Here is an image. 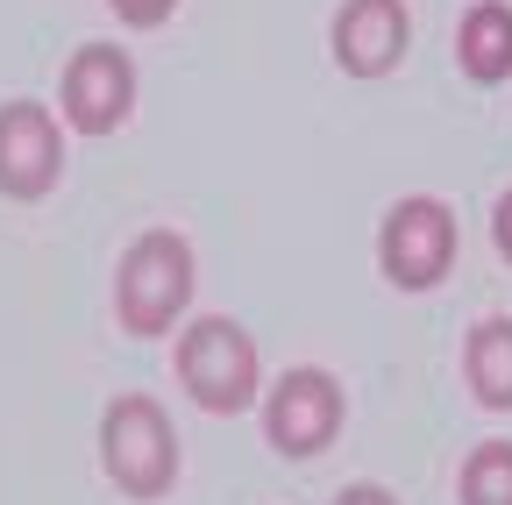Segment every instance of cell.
<instances>
[{
    "label": "cell",
    "instance_id": "4",
    "mask_svg": "<svg viewBox=\"0 0 512 505\" xmlns=\"http://www.w3.org/2000/svg\"><path fill=\"white\" fill-rule=\"evenodd\" d=\"M456 264V214L434 193H406L399 207H384L377 221V271L399 292H434Z\"/></svg>",
    "mask_w": 512,
    "mask_h": 505
},
{
    "label": "cell",
    "instance_id": "12",
    "mask_svg": "<svg viewBox=\"0 0 512 505\" xmlns=\"http://www.w3.org/2000/svg\"><path fill=\"white\" fill-rule=\"evenodd\" d=\"M107 8H114L121 22H136V29H157V22L178 8V0H107Z\"/></svg>",
    "mask_w": 512,
    "mask_h": 505
},
{
    "label": "cell",
    "instance_id": "3",
    "mask_svg": "<svg viewBox=\"0 0 512 505\" xmlns=\"http://www.w3.org/2000/svg\"><path fill=\"white\" fill-rule=\"evenodd\" d=\"M178 385L207 413H249L256 392H264V363H256L249 328L228 321V313H200L178 335Z\"/></svg>",
    "mask_w": 512,
    "mask_h": 505
},
{
    "label": "cell",
    "instance_id": "7",
    "mask_svg": "<svg viewBox=\"0 0 512 505\" xmlns=\"http://www.w3.org/2000/svg\"><path fill=\"white\" fill-rule=\"evenodd\" d=\"M64 171V129L43 100H8L0 107V193L8 200H43Z\"/></svg>",
    "mask_w": 512,
    "mask_h": 505
},
{
    "label": "cell",
    "instance_id": "8",
    "mask_svg": "<svg viewBox=\"0 0 512 505\" xmlns=\"http://www.w3.org/2000/svg\"><path fill=\"white\" fill-rule=\"evenodd\" d=\"M413 43L406 0H342L335 8V65L349 79H384Z\"/></svg>",
    "mask_w": 512,
    "mask_h": 505
},
{
    "label": "cell",
    "instance_id": "5",
    "mask_svg": "<svg viewBox=\"0 0 512 505\" xmlns=\"http://www.w3.org/2000/svg\"><path fill=\"white\" fill-rule=\"evenodd\" d=\"M342 413H349L342 385H335L320 363H299V370L278 377L271 399H264V441H271L278 456L306 463V456H320V449L342 434Z\"/></svg>",
    "mask_w": 512,
    "mask_h": 505
},
{
    "label": "cell",
    "instance_id": "1",
    "mask_svg": "<svg viewBox=\"0 0 512 505\" xmlns=\"http://www.w3.org/2000/svg\"><path fill=\"white\" fill-rule=\"evenodd\" d=\"M192 306V242L178 228H143L136 242L121 249V271H114V313L128 335H171L178 313Z\"/></svg>",
    "mask_w": 512,
    "mask_h": 505
},
{
    "label": "cell",
    "instance_id": "6",
    "mask_svg": "<svg viewBox=\"0 0 512 505\" xmlns=\"http://www.w3.org/2000/svg\"><path fill=\"white\" fill-rule=\"evenodd\" d=\"M57 93H64V121H72L79 136H107V129L128 121V107H136V65H128L121 43H79Z\"/></svg>",
    "mask_w": 512,
    "mask_h": 505
},
{
    "label": "cell",
    "instance_id": "9",
    "mask_svg": "<svg viewBox=\"0 0 512 505\" xmlns=\"http://www.w3.org/2000/svg\"><path fill=\"white\" fill-rule=\"evenodd\" d=\"M463 377H470V399L491 413H512V321L491 313V321L470 328L463 342Z\"/></svg>",
    "mask_w": 512,
    "mask_h": 505
},
{
    "label": "cell",
    "instance_id": "10",
    "mask_svg": "<svg viewBox=\"0 0 512 505\" xmlns=\"http://www.w3.org/2000/svg\"><path fill=\"white\" fill-rule=\"evenodd\" d=\"M456 57H463V72H470L477 86L512 79V8H505V0H477V8L463 15Z\"/></svg>",
    "mask_w": 512,
    "mask_h": 505
},
{
    "label": "cell",
    "instance_id": "2",
    "mask_svg": "<svg viewBox=\"0 0 512 505\" xmlns=\"http://www.w3.org/2000/svg\"><path fill=\"white\" fill-rule=\"evenodd\" d=\"M100 470L121 498H164L178 484V434H171V413L143 392H121L107 399L100 413Z\"/></svg>",
    "mask_w": 512,
    "mask_h": 505
},
{
    "label": "cell",
    "instance_id": "14",
    "mask_svg": "<svg viewBox=\"0 0 512 505\" xmlns=\"http://www.w3.org/2000/svg\"><path fill=\"white\" fill-rule=\"evenodd\" d=\"M335 505H399L384 484H349V491H335Z\"/></svg>",
    "mask_w": 512,
    "mask_h": 505
},
{
    "label": "cell",
    "instance_id": "11",
    "mask_svg": "<svg viewBox=\"0 0 512 505\" xmlns=\"http://www.w3.org/2000/svg\"><path fill=\"white\" fill-rule=\"evenodd\" d=\"M463 505H512V441H477L456 477Z\"/></svg>",
    "mask_w": 512,
    "mask_h": 505
},
{
    "label": "cell",
    "instance_id": "13",
    "mask_svg": "<svg viewBox=\"0 0 512 505\" xmlns=\"http://www.w3.org/2000/svg\"><path fill=\"white\" fill-rule=\"evenodd\" d=\"M491 242H498V257L512 264V185H505L498 207H491Z\"/></svg>",
    "mask_w": 512,
    "mask_h": 505
}]
</instances>
